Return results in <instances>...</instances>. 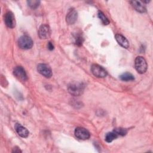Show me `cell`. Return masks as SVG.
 <instances>
[{"label":"cell","mask_w":153,"mask_h":153,"mask_svg":"<svg viewBox=\"0 0 153 153\" xmlns=\"http://www.w3.org/2000/svg\"><path fill=\"white\" fill-rule=\"evenodd\" d=\"M37 71L39 74L47 78H50L53 75L51 68L48 65L45 63L38 64L37 66Z\"/></svg>","instance_id":"cell-5"},{"label":"cell","mask_w":153,"mask_h":153,"mask_svg":"<svg viewBox=\"0 0 153 153\" xmlns=\"http://www.w3.org/2000/svg\"><path fill=\"white\" fill-rule=\"evenodd\" d=\"M75 136L81 140H87L90 137V132L83 127H77L75 128L74 131Z\"/></svg>","instance_id":"cell-6"},{"label":"cell","mask_w":153,"mask_h":153,"mask_svg":"<svg viewBox=\"0 0 153 153\" xmlns=\"http://www.w3.org/2000/svg\"><path fill=\"white\" fill-rule=\"evenodd\" d=\"M83 41H84V38H83L82 35H81V34L76 35V36H75V44L77 46L79 47V46L82 45Z\"/></svg>","instance_id":"cell-19"},{"label":"cell","mask_w":153,"mask_h":153,"mask_svg":"<svg viewBox=\"0 0 153 153\" xmlns=\"http://www.w3.org/2000/svg\"><path fill=\"white\" fill-rule=\"evenodd\" d=\"M51 35V29L47 25H42L38 30V36L42 39L48 38Z\"/></svg>","instance_id":"cell-7"},{"label":"cell","mask_w":153,"mask_h":153,"mask_svg":"<svg viewBox=\"0 0 153 153\" xmlns=\"http://www.w3.org/2000/svg\"><path fill=\"white\" fill-rule=\"evenodd\" d=\"M85 85L82 82H74L69 85L68 90L69 93L73 96H80L84 90Z\"/></svg>","instance_id":"cell-1"},{"label":"cell","mask_w":153,"mask_h":153,"mask_svg":"<svg viewBox=\"0 0 153 153\" xmlns=\"http://www.w3.org/2000/svg\"><path fill=\"white\" fill-rule=\"evenodd\" d=\"M115 39L117 42L123 48H128L129 47V42L128 40L121 34H116L115 36Z\"/></svg>","instance_id":"cell-12"},{"label":"cell","mask_w":153,"mask_h":153,"mask_svg":"<svg viewBox=\"0 0 153 153\" xmlns=\"http://www.w3.org/2000/svg\"><path fill=\"white\" fill-rule=\"evenodd\" d=\"M133 8L139 13H145L146 10L145 6L143 4L142 1H130Z\"/></svg>","instance_id":"cell-13"},{"label":"cell","mask_w":153,"mask_h":153,"mask_svg":"<svg viewBox=\"0 0 153 153\" xmlns=\"http://www.w3.org/2000/svg\"><path fill=\"white\" fill-rule=\"evenodd\" d=\"M4 21L6 26L10 28H14L16 26V20L13 13L11 11H8L4 16Z\"/></svg>","instance_id":"cell-9"},{"label":"cell","mask_w":153,"mask_h":153,"mask_svg":"<svg viewBox=\"0 0 153 153\" xmlns=\"http://www.w3.org/2000/svg\"><path fill=\"white\" fill-rule=\"evenodd\" d=\"M12 152H22V151L18 147H15V148H14Z\"/></svg>","instance_id":"cell-21"},{"label":"cell","mask_w":153,"mask_h":153,"mask_svg":"<svg viewBox=\"0 0 153 153\" xmlns=\"http://www.w3.org/2000/svg\"><path fill=\"white\" fill-rule=\"evenodd\" d=\"M134 67L138 73L144 74L148 68L146 60L142 56H137L134 60Z\"/></svg>","instance_id":"cell-2"},{"label":"cell","mask_w":153,"mask_h":153,"mask_svg":"<svg viewBox=\"0 0 153 153\" xmlns=\"http://www.w3.org/2000/svg\"><path fill=\"white\" fill-rule=\"evenodd\" d=\"M19 47L23 50H28L32 47L33 41L27 35H23L19 38L17 41Z\"/></svg>","instance_id":"cell-3"},{"label":"cell","mask_w":153,"mask_h":153,"mask_svg":"<svg viewBox=\"0 0 153 153\" xmlns=\"http://www.w3.org/2000/svg\"><path fill=\"white\" fill-rule=\"evenodd\" d=\"M98 17L100 19V20L102 21V22L103 23V25H107L108 24H109L110 22L108 20V19L105 16V14L101 12V11H99L98 13Z\"/></svg>","instance_id":"cell-16"},{"label":"cell","mask_w":153,"mask_h":153,"mask_svg":"<svg viewBox=\"0 0 153 153\" xmlns=\"http://www.w3.org/2000/svg\"><path fill=\"white\" fill-rule=\"evenodd\" d=\"M47 47H48V49L49 50H53L54 49V45H53V44L51 42H49L48 43V45H47Z\"/></svg>","instance_id":"cell-20"},{"label":"cell","mask_w":153,"mask_h":153,"mask_svg":"<svg viewBox=\"0 0 153 153\" xmlns=\"http://www.w3.org/2000/svg\"><path fill=\"white\" fill-rule=\"evenodd\" d=\"M14 128L17 133V134L23 138H26L29 136V132L27 130V129L22 126L20 124L16 123L14 126Z\"/></svg>","instance_id":"cell-10"},{"label":"cell","mask_w":153,"mask_h":153,"mask_svg":"<svg viewBox=\"0 0 153 153\" xmlns=\"http://www.w3.org/2000/svg\"><path fill=\"white\" fill-rule=\"evenodd\" d=\"M78 17L77 12L72 9L70 10L66 16V21L69 25H73L76 21Z\"/></svg>","instance_id":"cell-11"},{"label":"cell","mask_w":153,"mask_h":153,"mask_svg":"<svg viewBox=\"0 0 153 153\" xmlns=\"http://www.w3.org/2000/svg\"><path fill=\"white\" fill-rule=\"evenodd\" d=\"M91 72L97 78H104L108 75V72L105 69L97 64H93L91 65Z\"/></svg>","instance_id":"cell-4"},{"label":"cell","mask_w":153,"mask_h":153,"mask_svg":"<svg viewBox=\"0 0 153 153\" xmlns=\"http://www.w3.org/2000/svg\"><path fill=\"white\" fill-rule=\"evenodd\" d=\"M13 74L17 78L21 81H25L27 79L26 72H25V70L22 66H19L16 67L13 71Z\"/></svg>","instance_id":"cell-8"},{"label":"cell","mask_w":153,"mask_h":153,"mask_svg":"<svg viewBox=\"0 0 153 153\" xmlns=\"http://www.w3.org/2000/svg\"><path fill=\"white\" fill-rule=\"evenodd\" d=\"M118 137V136L114 132V131H112V132H109L106 133V134L105 135V140L106 142L110 143L112 141H113L114 139H117Z\"/></svg>","instance_id":"cell-15"},{"label":"cell","mask_w":153,"mask_h":153,"mask_svg":"<svg viewBox=\"0 0 153 153\" xmlns=\"http://www.w3.org/2000/svg\"><path fill=\"white\" fill-rule=\"evenodd\" d=\"M120 78L122 81H133L134 79V76L129 72H126L120 76Z\"/></svg>","instance_id":"cell-14"},{"label":"cell","mask_w":153,"mask_h":153,"mask_svg":"<svg viewBox=\"0 0 153 153\" xmlns=\"http://www.w3.org/2000/svg\"><path fill=\"white\" fill-rule=\"evenodd\" d=\"M27 3L28 6L30 7L32 9H35L39 6L40 1L36 0H29L27 1Z\"/></svg>","instance_id":"cell-17"},{"label":"cell","mask_w":153,"mask_h":153,"mask_svg":"<svg viewBox=\"0 0 153 153\" xmlns=\"http://www.w3.org/2000/svg\"><path fill=\"white\" fill-rule=\"evenodd\" d=\"M113 131H114L118 136H125L127 133V130L126 129L123 128H114Z\"/></svg>","instance_id":"cell-18"}]
</instances>
